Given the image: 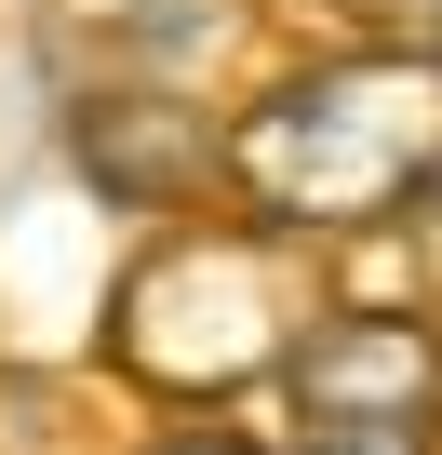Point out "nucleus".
Returning a JSON list of instances; mask_svg holds the SVG:
<instances>
[{"label":"nucleus","instance_id":"1","mask_svg":"<svg viewBox=\"0 0 442 455\" xmlns=\"http://www.w3.org/2000/svg\"><path fill=\"white\" fill-rule=\"evenodd\" d=\"M229 174L282 214V228H375V214H415L429 174H442V54H335L309 81H282L242 134H229Z\"/></svg>","mask_w":442,"mask_h":455},{"label":"nucleus","instance_id":"2","mask_svg":"<svg viewBox=\"0 0 442 455\" xmlns=\"http://www.w3.org/2000/svg\"><path fill=\"white\" fill-rule=\"evenodd\" d=\"M295 335H309V308L269 242H174L161 268L121 282V362H134V388H174V402L282 375Z\"/></svg>","mask_w":442,"mask_h":455},{"label":"nucleus","instance_id":"3","mask_svg":"<svg viewBox=\"0 0 442 455\" xmlns=\"http://www.w3.org/2000/svg\"><path fill=\"white\" fill-rule=\"evenodd\" d=\"M282 388L309 402L322 442H415L442 415V348L415 322H309L295 362H282Z\"/></svg>","mask_w":442,"mask_h":455},{"label":"nucleus","instance_id":"4","mask_svg":"<svg viewBox=\"0 0 442 455\" xmlns=\"http://www.w3.org/2000/svg\"><path fill=\"white\" fill-rule=\"evenodd\" d=\"M375 14L402 28V54H442V0H375Z\"/></svg>","mask_w":442,"mask_h":455},{"label":"nucleus","instance_id":"5","mask_svg":"<svg viewBox=\"0 0 442 455\" xmlns=\"http://www.w3.org/2000/svg\"><path fill=\"white\" fill-rule=\"evenodd\" d=\"M322 455H429V442H322Z\"/></svg>","mask_w":442,"mask_h":455},{"label":"nucleus","instance_id":"6","mask_svg":"<svg viewBox=\"0 0 442 455\" xmlns=\"http://www.w3.org/2000/svg\"><path fill=\"white\" fill-rule=\"evenodd\" d=\"M174 455H242V442H174Z\"/></svg>","mask_w":442,"mask_h":455},{"label":"nucleus","instance_id":"7","mask_svg":"<svg viewBox=\"0 0 442 455\" xmlns=\"http://www.w3.org/2000/svg\"><path fill=\"white\" fill-rule=\"evenodd\" d=\"M429 188H442V174H429Z\"/></svg>","mask_w":442,"mask_h":455}]
</instances>
